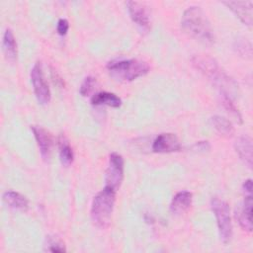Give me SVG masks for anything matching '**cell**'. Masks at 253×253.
Segmentation results:
<instances>
[{
    "label": "cell",
    "mask_w": 253,
    "mask_h": 253,
    "mask_svg": "<svg viewBox=\"0 0 253 253\" xmlns=\"http://www.w3.org/2000/svg\"><path fill=\"white\" fill-rule=\"evenodd\" d=\"M31 82L33 85L34 93L36 95V98L38 102L42 105H46L50 101V90L48 87V84L45 80L42 65L40 62H37L30 73Z\"/></svg>",
    "instance_id": "obj_6"
},
{
    "label": "cell",
    "mask_w": 253,
    "mask_h": 253,
    "mask_svg": "<svg viewBox=\"0 0 253 253\" xmlns=\"http://www.w3.org/2000/svg\"><path fill=\"white\" fill-rule=\"evenodd\" d=\"M126 7L128 14L133 21L142 31H148L150 27V15L148 7L141 2L127 1Z\"/></svg>",
    "instance_id": "obj_8"
},
{
    "label": "cell",
    "mask_w": 253,
    "mask_h": 253,
    "mask_svg": "<svg viewBox=\"0 0 253 253\" xmlns=\"http://www.w3.org/2000/svg\"><path fill=\"white\" fill-rule=\"evenodd\" d=\"M2 49L7 60L14 62L17 58V42L11 29H7L3 35Z\"/></svg>",
    "instance_id": "obj_16"
},
{
    "label": "cell",
    "mask_w": 253,
    "mask_h": 253,
    "mask_svg": "<svg viewBox=\"0 0 253 253\" xmlns=\"http://www.w3.org/2000/svg\"><path fill=\"white\" fill-rule=\"evenodd\" d=\"M182 30L191 38L204 44H211L214 37L210 21L204 11L197 6L186 9L181 19Z\"/></svg>",
    "instance_id": "obj_1"
},
{
    "label": "cell",
    "mask_w": 253,
    "mask_h": 253,
    "mask_svg": "<svg viewBox=\"0 0 253 253\" xmlns=\"http://www.w3.org/2000/svg\"><path fill=\"white\" fill-rule=\"evenodd\" d=\"M31 129L38 143L42 157L43 158V160H47L50 156L52 142H53L51 134L43 127L38 126H31Z\"/></svg>",
    "instance_id": "obj_11"
},
{
    "label": "cell",
    "mask_w": 253,
    "mask_h": 253,
    "mask_svg": "<svg viewBox=\"0 0 253 253\" xmlns=\"http://www.w3.org/2000/svg\"><path fill=\"white\" fill-rule=\"evenodd\" d=\"M110 74L121 81H132L144 76L149 71V66L145 61L131 59L112 60L107 64Z\"/></svg>",
    "instance_id": "obj_4"
},
{
    "label": "cell",
    "mask_w": 253,
    "mask_h": 253,
    "mask_svg": "<svg viewBox=\"0 0 253 253\" xmlns=\"http://www.w3.org/2000/svg\"><path fill=\"white\" fill-rule=\"evenodd\" d=\"M91 104L95 106L106 105L113 108H119L122 105V100L116 94L111 92H99L92 96Z\"/></svg>",
    "instance_id": "obj_17"
},
{
    "label": "cell",
    "mask_w": 253,
    "mask_h": 253,
    "mask_svg": "<svg viewBox=\"0 0 253 253\" xmlns=\"http://www.w3.org/2000/svg\"><path fill=\"white\" fill-rule=\"evenodd\" d=\"M211 123L219 134L226 137H230L233 135L234 133L233 125L226 118L216 115L211 118Z\"/></svg>",
    "instance_id": "obj_18"
},
{
    "label": "cell",
    "mask_w": 253,
    "mask_h": 253,
    "mask_svg": "<svg viewBox=\"0 0 253 253\" xmlns=\"http://www.w3.org/2000/svg\"><path fill=\"white\" fill-rule=\"evenodd\" d=\"M193 195L189 191H180L172 199L170 211L173 215H181L188 211L192 206Z\"/></svg>",
    "instance_id": "obj_13"
},
{
    "label": "cell",
    "mask_w": 253,
    "mask_h": 253,
    "mask_svg": "<svg viewBox=\"0 0 253 253\" xmlns=\"http://www.w3.org/2000/svg\"><path fill=\"white\" fill-rule=\"evenodd\" d=\"M182 149L178 137L174 133H160L152 143V150L156 153L177 152Z\"/></svg>",
    "instance_id": "obj_9"
},
{
    "label": "cell",
    "mask_w": 253,
    "mask_h": 253,
    "mask_svg": "<svg viewBox=\"0 0 253 253\" xmlns=\"http://www.w3.org/2000/svg\"><path fill=\"white\" fill-rule=\"evenodd\" d=\"M234 49L236 50V52L239 55H241L245 58H250L252 55L251 43L246 39L237 40L234 43Z\"/></svg>",
    "instance_id": "obj_21"
},
{
    "label": "cell",
    "mask_w": 253,
    "mask_h": 253,
    "mask_svg": "<svg viewBox=\"0 0 253 253\" xmlns=\"http://www.w3.org/2000/svg\"><path fill=\"white\" fill-rule=\"evenodd\" d=\"M242 188L245 195H252V180L248 179L244 181Z\"/></svg>",
    "instance_id": "obj_26"
},
{
    "label": "cell",
    "mask_w": 253,
    "mask_h": 253,
    "mask_svg": "<svg viewBox=\"0 0 253 253\" xmlns=\"http://www.w3.org/2000/svg\"><path fill=\"white\" fill-rule=\"evenodd\" d=\"M252 195H245L242 206L236 212V218L240 226L247 231L252 230Z\"/></svg>",
    "instance_id": "obj_14"
},
{
    "label": "cell",
    "mask_w": 253,
    "mask_h": 253,
    "mask_svg": "<svg viewBox=\"0 0 253 253\" xmlns=\"http://www.w3.org/2000/svg\"><path fill=\"white\" fill-rule=\"evenodd\" d=\"M47 245L48 247L46 248L47 251H50V252H65V248H64V245L62 244V242H60L59 240L55 239V238H48L47 239Z\"/></svg>",
    "instance_id": "obj_23"
},
{
    "label": "cell",
    "mask_w": 253,
    "mask_h": 253,
    "mask_svg": "<svg viewBox=\"0 0 253 253\" xmlns=\"http://www.w3.org/2000/svg\"><path fill=\"white\" fill-rule=\"evenodd\" d=\"M234 149L236 153L238 154L240 160L248 167L252 168V159H253V146H252V139L249 135L243 134L240 135L235 143H234Z\"/></svg>",
    "instance_id": "obj_12"
},
{
    "label": "cell",
    "mask_w": 253,
    "mask_h": 253,
    "mask_svg": "<svg viewBox=\"0 0 253 253\" xmlns=\"http://www.w3.org/2000/svg\"><path fill=\"white\" fill-rule=\"evenodd\" d=\"M192 149L197 152H207L211 149V145H210L209 141H207V140L198 141L192 145Z\"/></svg>",
    "instance_id": "obj_25"
},
{
    "label": "cell",
    "mask_w": 253,
    "mask_h": 253,
    "mask_svg": "<svg viewBox=\"0 0 253 253\" xmlns=\"http://www.w3.org/2000/svg\"><path fill=\"white\" fill-rule=\"evenodd\" d=\"M124 179V158L117 152H112L109 157V165L106 170L105 187L118 190Z\"/></svg>",
    "instance_id": "obj_7"
},
{
    "label": "cell",
    "mask_w": 253,
    "mask_h": 253,
    "mask_svg": "<svg viewBox=\"0 0 253 253\" xmlns=\"http://www.w3.org/2000/svg\"><path fill=\"white\" fill-rule=\"evenodd\" d=\"M94 84H95V78L91 77V76H88L84 79V81L82 82L81 86H80V89H79V93L82 95V96H87L90 94V92L93 90V87H94Z\"/></svg>",
    "instance_id": "obj_22"
},
{
    "label": "cell",
    "mask_w": 253,
    "mask_h": 253,
    "mask_svg": "<svg viewBox=\"0 0 253 253\" xmlns=\"http://www.w3.org/2000/svg\"><path fill=\"white\" fill-rule=\"evenodd\" d=\"M220 98H221V104L223 108L226 110V112L237 122L242 123V117L238 111V109L235 107L234 103L232 102L231 96L228 95L225 92H220Z\"/></svg>",
    "instance_id": "obj_20"
},
{
    "label": "cell",
    "mask_w": 253,
    "mask_h": 253,
    "mask_svg": "<svg viewBox=\"0 0 253 253\" xmlns=\"http://www.w3.org/2000/svg\"><path fill=\"white\" fill-rule=\"evenodd\" d=\"M73 158L74 154L70 144L63 136H61L59 140V159L61 164L67 167L73 162Z\"/></svg>",
    "instance_id": "obj_19"
},
{
    "label": "cell",
    "mask_w": 253,
    "mask_h": 253,
    "mask_svg": "<svg viewBox=\"0 0 253 253\" xmlns=\"http://www.w3.org/2000/svg\"><path fill=\"white\" fill-rule=\"evenodd\" d=\"M116 190L104 187L94 198L91 204V219L99 228H106L111 223L116 201Z\"/></svg>",
    "instance_id": "obj_3"
},
{
    "label": "cell",
    "mask_w": 253,
    "mask_h": 253,
    "mask_svg": "<svg viewBox=\"0 0 253 253\" xmlns=\"http://www.w3.org/2000/svg\"><path fill=\"white\" fill-rule=\"evenodd\" d=\"M3 202L10 208L17 210V211H25L29 208V201L28 199L15 191H6L3 193L2 196Z\"/></svg>",
    "instance_id": "obj_15"
},
{
    "label": "cell",
    "mask_w": 253,
    "mask_h": 253,
    "mask_svg": "<svg viewBox=\"0 0 253 253\" xmlns=\"http://www.w3.org/2000/svg\"><path fill=\"white\" fill-rule=\"evenodd\" d=\"M193 65L200 70L205 76H207L214 85L219 87L220 92L229 93L236 90L235 82L223 71L218 63L210 56L207 55H194L192 57Z\"/></svg>",
    "instance_id": "obj_2"
},
{
    "label": "cell",
    "mask_w": 253,
    "mask_h": 253,
    "mask_svg": "<svg viewBox=\"0 0 253 253\" xmlns=\"http://www.w3.org/2000/svg\"><path fill=\"white\" fill-rule=\"evenodd\" d=\"M211 207L216 218L219 238L224 244H227L232 237V224L229 206L222 199L213 197L211 201Z\"/></svg>",
    "instance_id": "obj_5"
},
{
    "label": "cell",
    "mask_w": 253,
    "mask_h": 253,
    "mask_svg": "<svg viewBox=\"0 0 253 253\" xmlns=\"http://www.w3.org/2000/svg\"><path fill=\"white\" fill-rule=\"evenodd\" d=\"M235 16L245 25L251 26L253 20V2L252 1H227L223 2Z\"/></svg>",
    "instance_id": "obj_10"
},
{
    "label": "cell",
    "mask_w": 253,
    "mask_h": 253,
    "mask_svg": "<svg viewBox=\"0 0 253 253\" xmlns=\"http://www.w3.org/2000/svg\"><path fill=\"white\" fill-rule=\"evenodd\" d=\"M69 29V24L66 19H59L56 26V31L60 36H64L67 34Z\"/></svg>",
    "instance_id": "obj_24"
}]
</instances>
